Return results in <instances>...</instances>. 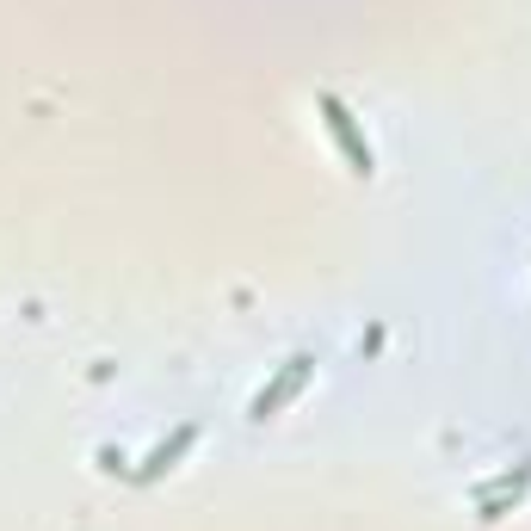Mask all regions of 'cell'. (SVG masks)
<instances>
[{"instance_id":"obj_1","label":"cell","mask_w":531,"mask_h":531,"mask_svg":"<svg viewBox=\"0 0 531 531\" xmlns=\"http://www.w3.org/2000/svg\"><path fill=\"white\" fill-rule=\"evenodd\" d=\"M303 371H309V359H291V371H285V377H278V383H272V396H260V402H254V420H266V414H272L278 402H285V396H291V389L303 383Z\"/></svg>"}]
</instances>
